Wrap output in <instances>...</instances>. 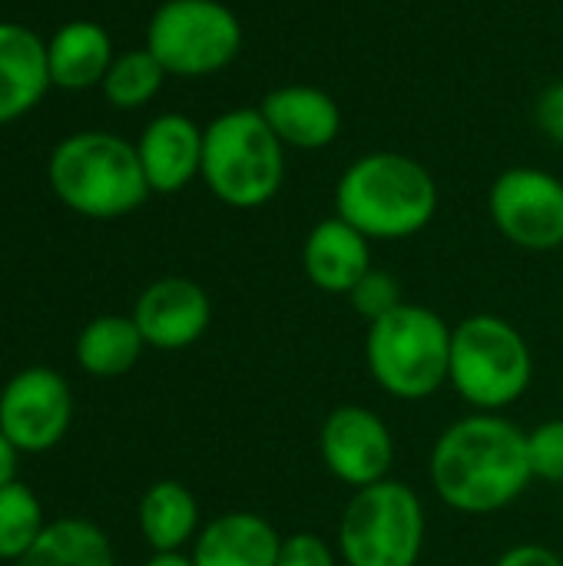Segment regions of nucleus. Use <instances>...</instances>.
<instances>
[{
  "label": "nucleus",
  "instance_id": "6ab92c4d",
  "mask_svg": "<svg viewBox=\"0 0 563 566\" xmlns=\"http://www.w3.org/2000/svg\"><path fill=\"white\" fill-rule=\"evenodd\" d=\"M113 63V40L93 20H70L46 40L50 83L60 90L100 86Z\"/></svg>",
  "mask_w": 563,
  "mask_h": 566
},
{
  "label": "nucleus",
  "instance_id": "6e6552de",
  "mask_svg": "<svg viewBox=\"0 0 563 566\" xmlns=\"http://www.w3.org/2000/svg\"><path fill=\"white\" fill-rule=\"evenodd\" d=\"M146 50L169 76H209L242 50V23L219 0H166L146 27Z\"/></svg>",
  "mask_w": 563,
  "mask_h": 566
},
{
  "label": "nucleus",
  "instance_id": "9b49d317",
  "mask_svg": "<svg viewBox=\"0 0 563 566\" xmlns=\"http://www.w3.org/2000/svg\"><path fill=\"white\" fill-rule=\"evenodd\" d=\"M319 454L338 484L362 491L392 474L395 434L378 411L365 405H338L319 428Z\"/></svg>",
  "mask_w": 563,
  "mask_h": 566
},
{
  "label": "nucleus",
  "instance_id": "412c9836",
  "mask_svg": "<svg viewBox=\"0 0 563 566\" xmlns=\"http://www.w3.org/2000/svg\"><path fill=\"white\" fill-rule=\"evenodd\" d=\"M13 566H116L110 537L83 517L50 521L40 541Z\"/></svg>",
  "mask_w": 563,
  "mask_h": 566
},
{
  "label": "nucleus",
  "instance_id": "39448f33",
  "mask_svg": "<svg viewBox=\"0 0 563 566\" xmlns=\"http://www.w3.org/2000/svg\"><path fill=\"white\" fill-rule=\"evenodd\" d=\"M202 182L232 209L272 202L285 179V146L256 109H229L202 133Z\"/></svg>",
  "mask_w": 563,
  "mask_h": 566
},
{
  "label": "nucleus",
  "instance_id": "2eb2a0df",
  "mask_svg": "<svg viewBox=\"0 0 563 566\" xmlns=\"http://www.w3.org/2000/svg\"><path fill=\"white\" fill-rule=\"evenodd\" d=\"M372 239L338 216L315 222L302 245L305 279L325 295H348L372 269Z\"/></svg>",
  "mask_w": 563,
  "mask_h": 566
},
{
  "label": "nucleus",
  "instance_id": "0eeeda50",
  "mask_svg": "<svg viewBox=\"0 0 563 566\" xmlns=\"http://www.w3.org/2000/svg\"><path fill=\"white\" fill-rule=\"evenodd\" d=\"M428 537V514L418 491L385 478L352 491L338 517L335 551L345 566H418Z\"/></svg>",
  "mask_w": 563,
  "mask_h": 566
},
{
  "label": "nucleus",
  "instance_id": "f03ea898",
  "mask_svg": "<svg viewBox=\"0 0 563 566\" xmlns=\"http://www.w3.org/2000/svg\"><path fill=\"white\" fill-rule=\"evenodd\" d=\"M438 212V182L411 156L382 149L358 156L335 186V216L372 242L411 239Z\"/></svg>",
  "mask_w": 563,
  "mask_h": 566
},
{
  "label": "nucleus",
  "instance_id": "a878e982",
  "mask_svg": "<svg viewBox=\"0 0 563 566\" xmlns=\"http://www.w3.org/2000/svg\"><path fill=\"white\" fill-rule=\"evenodd\" d=\"M338 551L315 531H295L282 537L275 566H338Z\"/></svg>",
  "mask_w": 563,
  "mask_h": 566
},
{
  "label": "nucleus",
  "instance_id": "20e7f679",
  "mask_svg": "<svg viewBox=\"0 0 563 566\" xmlns=\"http://www.w3.org/2000/svg\"><path fill=\"white\" fill-rule=\"evenodd\" d=\"M451 325L428 305L402 302L365 332L372 381L395 401H425L448 385Z\"/></svg>",
  "mask_w": 563,
  "mask_h": 566
},
{
  "label": "nucleus",
  "instance_id": "a211bd4d",
  "mask_svg": "<svg viewBox=\"0 0 563 566\" xmlns=\"http://www.w3.org/2000/svg\"><path fill=\"white\" fill-rule=\"evenodd\" d=\"M136 527L153 554H186L202 531L199 501L183 481H156L139 497Z\"/></svg>",
  "mask_w": 563,
  "mask_h": 566
},
{
  "label": "nucleus",
  "instance_id": "c756f323",
  "mask_svg": "<svg viewBox=\"0 0 563 566\" xmlns=\"http://www.w3.org/2000/svg\"><path fill=\"white\" fill-rule=\"evenodd\" d=\"M139 566H196L189 554H153L149 560H143Z\"/></svg>",
  "mask_w": 563,
  "mask_h": 566
},
{
  "label": "nucleus",
  "instance_id": "4468645a",
  "mask_svg": "<svg viewBox=\"0 0 563 566\" xmlns=\"http://www.w3.org/2000/svg\"><path fill=\"white\" fill-rule=\"evenodd\" d=\"M259 113L282 139V146L292 149H325L342 133V109L335 96L309 83L275 86L262 96Z\"/></svg>",
  "mask_w": 563,
  "mask_h": 566
},
{
  "label": "nucleus",
  "instance_id": "ddd939ff",
  "mask_svg": "<svg viewBox=\"0 0 563 566\" xmlns=\"http://www.w3.org/2000/svg\"><path fill=\"white\" fill-rule=\"evenodd\" d=\"M202 126L183 113H163L143 129L136 153L149 192H183L202 172Z\"/></svg>",
  "mask_w": 563,
  "mask_h": 566
},
{
  "label": "nucleus",
  "instance_id": "aec40b11",
  "mask_svg": "<svg viewBox=\"0 0 563 566\" xmlns=\"http://www.w3.org/2000/svg\"><path fill=\"white\" fill-rule=\"evenodd\" d=\"M76 365L90 378H119L136 368L146 342L133 315H96L76 335Z\"/></svg>",
  "mask_w": 563,
  "mask_h": 566
},
{
  "label": "nucleus",
  "instance_id": "bb28decb",
  "mask_svg": "<svg viewBox=\"0 0 563 566\" xmlns=\"http://www.w3.org/2000/svg\"><path fill=\"white\" fill-rule=\"evenodd\" d=\"M534 119L551 143L563 146V80L544 86V93L534 103Z\"/></svg>",
  "mask_w": 563,
  "mask_h": 566
},
{
  "label": "nucleus",
  "instance_id": "4be33fe9",
  "mask_svg": "<svg viewBox=\"0 0 563 566\" xmlns=\"http://www.w3.org/2000/svg\"><path fill=\"white\" fill-rule=\"evenodd\" d=\"M46 511L20 478L0 488V560L17 564L46 531Z\"/></svg>",
  "mask_w": 563,
  "mask_h": 566
},
{
  "label": "nucleus",
  "instance_id": "f8f14e48",
  "mask_svg": "<svg viewBox=\"0 0 563 566\" xmlns=\"http://www.w3.org/2000/svg\"><path fill=\"white\" fill-rule=\"evenodd\" d=\"M133 322L146 348L183 352L209 332L212 302L199 282L186 275H163L139 292L133 305Z\"/></svg>",
  "mask_w": 563,
  "mask_h": 566
},
{
  "label": "nucleus",
  "instance_id": "b1692460",
  "mask_svg": "<svg viewBox=\"0 0 563 566\" xmlns=\"http://www.w3.org/2000/svg\"><path fill=\"white\" fill-rule=\"evenodd\" d=\"M348 302H352V308H355L365 322H378V318H385L388 312H395V308L405 302V295H402V282H398L388 269L372 265V269L362 275V282L348 292Z\"/></svg>",
  "mask_w": 563,
  "mask_h": 566
},
{
  "label": "nucleus",
  "instance_id": "9d476101",
  "mask_svg": "<svg viewBox=\"0 0 563 566\" xmlns=\"http://www.w3.org/2000/svg\"><path fill=\"white\" fill-rule=\"evenodd\" d=\"M73 388L46 365H30L0 388V431L20 454L53 451L73 424Z\"/></svg>",
  "mask_w": 563,
  "mask_h": 566
},
{
  "label": "nucleus",
  "instance_id": "5701e85b",
  "mask_svg": "<svg viewBox=\"0 0 563 566\" xmlns=\"http://www.w3.org/2000/svg\"><path fill=\"white\" fill-rule=\"evenodd\" d=\"M166 76L169 73L163 70V63L143 46V50H126V53L113 56L100 90H103L110 106H116V109H139V106H146L163 90Z\"/></svg>",
  "mask_w": 563,
  "mask_h": 566
},
{
  "label": "nucleus",
  "instance_id": "7ed1b4c3",
  "mask_svg": "<svg viewBox=\"0 0 563 566\" xmlns=\"http://www.w3.org/2000/svg\"><path fill=\"white\" fill-rule=\"evenodd\" d=\"M53 196L83 219H123L149 199L139 153L123 136L83 129L56 143L46 163Z\"/></svg>",
  "mask_w": 563,
  "mask_h": 566
},
{
  "label": "nucleus",
  "instance_id": "423d86ee",
  "mask_svg": "<svg viewBox=\"0 0 563 566\" xmlns=\"http://www.w3.org/2000/svg\"><path fill=\"white\" fill-rule=\"evenodd\" d=\"M534 381V352L518 325L501 315H468L451 332L448 385L475 411L504 415Z\"/></svg>",
  "mask_w": 563,
  "mask_h": 566
},
{
  "label": "nucleus",
  "instance_id": "f257e3e1",
  "mask_svg": "<svg viewBox=\"0 0 563 566\" xmlns=\"http://www.w3.org/2000/svg\"><path fill=\"white\" fill-rule=\"evenodd\" d=\"M428 478L445 507L465 517L508 511L534 481L528 431L508 415L471 411L451 421L428 458Z\"/></svg>",
  "mask_w": 563,
  "mask_h": 566
},
{
  "label": "nucleus",
  "instance_id": "1a4fd4ad",
  "mask_svg": "<svg viewBox=\"0 0 563 566\" xmlns=\"http://www.w3.org/2000/svg\"><path fill=\"white\" fill-rule=\"evenodd\" d=\"M494 229L524 252H554L563 245V182L534 166L504 169L488 192Z\"/></svg>",
  "mask_w": 563,
  "mask_h": 566
},
{
  "label": "nucleus",
  "instance_id": "dca6fc26",
  "mask_svg": "<svg viewBox=\"0 0 563 566\" xmlns=\"http://www.w3.org/2000/svg\"><path fill=\"white\" fill-rule=\"evenodd\" d=\"M282 534L256 511H226L202 524L189 547L196 566H275Z\"/></svg>",
  "mask_w": 563,
  "mask_h": 566
},
{
  "label": "nucleus",
  "instance_id": "cd10ccee",
  "mask_svg": "<svg viewBox=\"0 0 563 566\" xmlns=\"http://www.w3.org/2000/svg\"><path fill=\"white\" fill-rule=\"evenodd\" d=\"M494 566H563V557L544 544H514L494 560Z\"/></svg>",
  "mask_w": 563,
  "mask_h": 566
},
{
  "label": "nucleus",
  "instance_id": "f3484780",
  "mask_svg": "<svg viewBox=\"0 0 563 566\" xmlns=\"http://www.w3.org/2000/svg\"><path fill=\"white\" fill-rule=\"evenodd\" d=\"M50 86L46 43L30 27L0 20V126L30 113Z\"/></svg>",
  "mask_w": 563,
  "mask_h": 566
},
{
  "label": "nucleus",
  "instance_id": "c85d7f7f",
  "mask_svg": "<svg viewBox=\"0 0 563 566\" xmlns=\"http://www.w3.org/2000/svg\"><path fill=\"white\" fill-rule=\"evenodd\" d=\"M17 464H20V451L0 431V488H7L10 481H17Z\"/></svg>",
  "mask_w": 563,
  "mask_h": 566
},
{
  "label": "nucleus",
  "instance_id": "393cba45",
  "mask_svg": "<svg viewBox=\"0 0 563 566\" xmlns=\"http://www.w3.org/2000/svg\"><path fill=\"white\" fill-rule=\"evenodd\" d=\"M528 458L534 481L563 484V418L541 421L528 431Z\"/></svg>",
  "mask_w": 563,
  "mask_h": 566
}]
</instances>
